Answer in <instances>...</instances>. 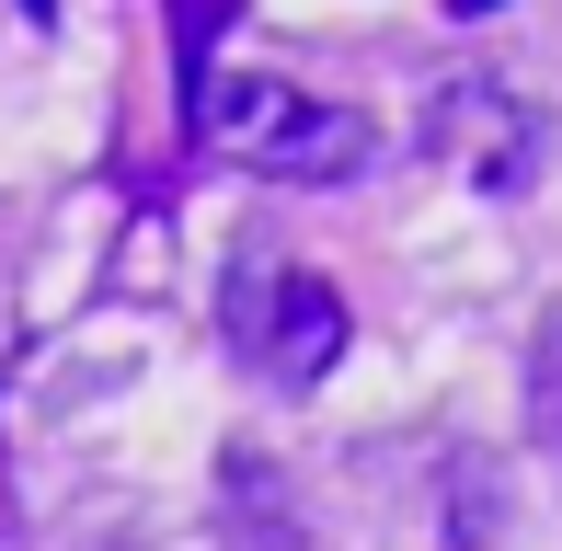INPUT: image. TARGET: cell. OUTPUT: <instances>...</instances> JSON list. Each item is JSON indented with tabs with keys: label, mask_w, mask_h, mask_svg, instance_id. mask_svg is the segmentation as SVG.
<instances>
[{
	"label": "cell",
	"mask_w": 562,
	"mask_h": 551,
	"mask_svg": "<svg viewBox=\"0 0 562 551\" xmlns=\"http://www.w3.org/2000/svg\"><path fill=\"white\" fill-rule=\"evenodd\" d=\"M184 115H195V138H207L218 161L276 172V184H345V172H368V149H379V127L356 104H322V92L276 81V69H207Z\"/></svg>",
	"instance_id": "1"
},
{
	"label": "cell",
	"mask_w": 562,
	"mask_h": 551,
	"mask_svg": "<svg viewBox=\"0 0 562 551\" xmlns=\"http://www.w3.org/2000/svg\"><path fill=\"white\" fill-rule=\"evenodd\" d=\"M448 12H459V23H482V12H505V0H448Z\"/></svg>",
	"instance_id": "6"
},
{
	"label": "cell",
	"mask_w": 562,
	"mask_h": 551,
	"mask_svg": "<svg viewBox=\"0 0 562 551\" xmlns=\"http://www.w3.org/2000/svg\"><path fill=\"white\" fill-rule=\"evenodd\" d=\"M172 12H184V81H207V35H218L229 0H172Z\"/></svg>",
	"instance_id": "5"
},
{
	"label": "cell",
	"mask_w": 562,
	"mask_h": 551,
	"mask_svg": "<svg viewBox=\"0 0 562 551\" xmlns=\"http://www.w3.org/2000/svg\"><path fill=\"white\" fill-rule=\"evenodd\" d=\"M425 149H437L471 195H528V172H540V115H528V92L494 81V69H437V92H425Z\"/></svg>",
	"instance_id": "2"
},
{
	"label": "cell",
	"mask_w": 562,
	"mask_h": 551,
	"mask_svg": "<svg viewBox=\"0 0 562 551\" xmlns=\"http://www.w3.org/2000/svg\"><path fill=\"white\" fill-rule=\"evenodd\" d=\"M229 345H241L276 391H311L322 368L345 357L334 276H311V265H241V288H229Z\"/></svg>",
	"instance_id": "3"
},
{
	"label": "cell",
	"mask_w": 562,
	"mask_h": 551,
	"mask_svg": "<svg viewBox=\"0 0 562 551\" xmlns=\"http://www.w3.org/2000/svg\"><path fill=\"white\" fill-rule=\"evenodd\" d=\"M528 437L562 460V299L540 311V334H528Z\"/></svg>",
	"instance_id": "4"
}]
</instances>
